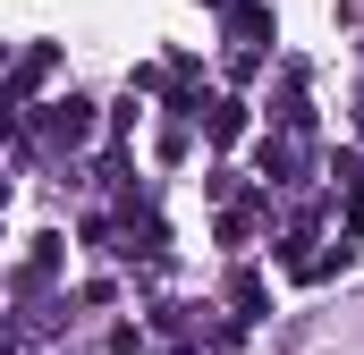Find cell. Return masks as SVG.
<instances>
[{
	"mask_svg": "<svg viewBox=\"0 0 364 355\" xmlns=\"http://www.w3.org/2000/svg\"><path fill=\"white\" fill-rule=\"evenodd\" d=\"M229 34L237 43H272V9L263 0H229Z\"/></svg>",
	"mask_w": 364,
	"mask_h": 355,
	"instance_id": "2",
	"label": "cell"
},
{
	"mask_svg": "<svg viewBox=\"0 0 364 355\" xmlns=\"http://www.w3.org/2000/svg\"><path fill=\"white\" fill-rule=\"evenodd\" d=\"M229 296H237V322H263V279H255V271H237Z\"/></svg>",
	"mask_w": 364,
	"mask_h": 355,
	"instance_id": "4",
	"label": "cell"
},
{
	"mask_svg": "<svg viewBox=\"0 0 364 355\" xmlns=\"http://www.w3.org/2000/svg\"><path fill=\"white\" fill-rule=\"evenodd\" d=\"M203 127H212V144H237L246 136V110L237 102H203Z\"/></svg>",
	"mask_w": 364,
	"mask_h": 355,
	"instance_id": "3",
	"label": "cell"
},
{
	"mask_svg": "<svg viewBox=\"0 0 364 355\" xmlns=\"http://www.w3.org/2000/svg\"><path fill=\"white\" fill-rule=\"evenodd\" d=\"M51 136H60V144H85V136H93V102H85V93L51 102Z\"/></svg>",
	"mask_w": 364,
	"mask_h": 355,
	"instance_id": "1",
	"label": "cell"
},
{
	"mask_svg": "<svg viewBox=\"0 0 364 355\" xmlns=\"http://www.w3.org/2000/svg\"><path fill=\"white\" fill-rule=\"evenodd\" d=\"M212 9H229V0H212Z\"/></svg>",
	"mask_w": 364,
	"mask_h": 355,
	"instance_id": "5",
	"label": "cell"
}]
</instances>
